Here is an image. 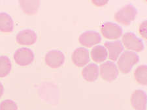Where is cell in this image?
I'll return each instance as SVG.
<instances>
[{
    "label": "cell",
    "instance_id": "obj_3",
    "mask_svg": "<svg viewBox=\"0 0 147 110\" xmlns=\"http://www.w3.org/2000/svg\"><path fill=\"white\" fill-rule=\"evenodd\" d=\"M122 43L125 48L139 52L143 50L144 44L141 39L138 38L134 33L128 32L122 37Z\"/></svg>",
    "mask_w": 147,
    "mask_h": 110
},
{
    "label": "cell",
    "instance_id": "obj_12",
    "mask_svg": "<svg viewBox=\"0 0 147 110\" xmlns=\"http://www.w3.org/2000/svg\"><path fill=\"white\" fill-rule=\"evenodd\" d=\"M105 46L109 51V58L113 61L117 60L120 53L124 50V47L120 41L105 42Z\"/></svg>",
    "mask_w": 147,
    "mask_h": 110
},
{
    "label": "cell",
    "instance_id": "obj_2",
    "mask_svg": "<svg viewBox=\"0 0 147 110\" xmlns=\"http://www.w3.org/2000/svg\"><path fill=\"white\" fill-rule=\"evenodd\" d=\"M137 14L136 8L131 4H127L115 13V19L118 23L128 25L135 20Z\"/></svg>",
    "mask_w": 147,
    "mask_h": 110
},
{
    "label": "cell",
    "instance_id": "obj_11",
    "mask_svg": "<svg viewBox=\"0 0 147 110\" xmlns=\"http://www.w3.org/2000/svg\"><path fill=\"white\" fill-rule=\"evenodd\" d=\"M37 35L32 29H24L18 33L16 37V42L22 45H32L37 41Z\"/></svg>",
    "mask_w": 147,
    "mask_h": 110
},
{
    "label": "cell",
    "instance_id": "obj_17",
    "mask_svg": "<svg viewBox=\"0 0 147 110\" xmlns=\"http://www.w3.org/2000/svg\"><path fill=\"white\" fill-rule=\"evenodd\" d=\"M147 67L146 65H140L135 71L134 77L137 83L143 85H147Z\"/></svg>",
    "mask_w": 147,
    "mask_h": 110
},
{
    "label": "cell",
    "instance_id": "obj_5",
    "mask_svg": "<svg viewBox=\"0 0 147 110\" xmlns=\"http://www.w3.org/2000/svg\"><path fill=\"white\" fill-rule=\"evenodd\" d=\"M14 59L18 65L27 66L34 61V54L30 48H21L14 53Z\"/></svg>",
    "mask_w": 147,
    "mask_h": 110
},
{
    "label": "cell",
    "instance_id": "obj_10",
    "mask_svg": "<svg viewBox=\"0 0 147 110\" xmlns=\"http://www.w3.org/2000/svg\"><path fill=\"white\" fill-rule=\"evenodd\" d=\"M146 94L144 91L136 90L131 95V104L136 110H146Z\"/></svg>",
    "mask_w": 147,
    "mask_h": 110
},
{
    "label": "cell",
    "instance_id": "obj_20",
    "mask_svg": "<svg viewBox=\"0 0 147 110\" xmlns=\"http://www.w3.org/2000/svg\"><path fill=\"white\" fill-rule=\"evenodd\" d=\"M3 91H4L3 86L2 85V84L1 83H0V97H1L2 95L3 94Z\"/></svg>",
    "mask_w": 147,
    "mask_h": 110
},
{
    "label": "cell",
    "instance_id": "obj_7",
    "mask_svg": "<svg viewBox=\"0 0 147 110\" xmlns=\"http://www.w3.org/2000/svg\"><path fill=\"white\" fill-rule=\"evenodd\" d=\"M45 62L52 69H57L64 63L65 55L60 50H51L45 55Z\"/></svg>",
    "mask_w": 147,
    "mask_h": 110
},
{
    "label": "cell",
    "instance_id": "obj_14",
    "mask_svg": "<svg viewBox=\"0 0 147 110\" xmlns=\"http://www.w3.org/2000/svg\"><path fill=\"white\" fill-rule=\"evenodd\" d=\"M13 27L14 22L11 16L6 13H0V31L11 33Z\"/></svg>",
    "mask_w": 147,
    "mask_h": 110
},
{
    "label": "cell",
    "instance_id": "obj_8",
    "mask_svg": "<svg viewBox=\"0 0 147 110\" xmlns=\"http://www.w3.org/2000/svg\"><path fill=\"white\" fill-rule=\"evenodd\" d=\"M79 41L82 46L88 48H91L95 44L100 43L101 37L98 32L94 31H87L80 35Z\"/></svg>",
    "mask_w": 147,
    "mask_h": 110
},
{
    "label": "cell",
    "instance_id": "obj_4",
    "mask_svg": "<svg viewBox=\"0 0 147 110\" xmlns=\"http://www.w3.org/2000/svg\"><path fill=\"white\" fill-rule=\"evenodd\" d=\"M99 69H100V76L104 80L111 82L117 79L118 71L115 63L108 61L102 63Z\"/></svg>",
    "mask_w": 147,
    "mask_h": 110
},
{
    "label": "cell",
    "instance_id": "obj_6",
    "mask_svg": "<svg viewBox=\"0 0 147 110\" xmlns=\"http://www.w3.org/2000/svg\"><path fill=\"white\" fill-rule=\"evenodd\" d=\"M101 31L103 35L108 39H117L122 36V29L118 24L106 22L101 25Z\"/></svg>",
    "mask_w": 147,
    "mask_h": 110
},
{
    "label": "cell",
    "instance_id": "obj_9",
    "mask_svg": "<svg viewBox=\"0 0 147 110\" xmlns=\"http://www.w3.org/2000/svg\"><path fill=\"white\" fill-rule=\"evenodd\" d=\"M73 63L78 67H82L90 62L89 51L85 48H78L72 53Z\"/></svg>",
    "mask_w": 147,
    "mask_h": 110
},
{
    "label": "cell",
    "instance_id": "obj_16",
    "mask_svg": "<svg viewBox=\"0 0 147 110\" xmlns=\"http://www.w3.org/2000/svg\"><path fill=\"white\" fill-rule=\"evenodd\" d=\"M21 8L24 12L29 15H33L37 13L40 5L39 1H20Z\"/></svg>",
    "mask_w": 147,
    "mask_h": 110
},
{
    "label": "cell",
    "instance_id": "obj_15",
    "mask_svg": "<svg viewBox=\"0 0 147 110\" xmlns=\"http://www.w3.org/2000/svg\"><path fill=\"white\" fill-rule=\"evenodd\" d=\"M91 57L96 63L103 62L107 58V51L103 46H96L91 51Z\"/></svg>",
    "mask_w": 147,
    "mask_h": 110
},
{
    "label": "cell",
    "instance_id": "obj_18",
    "mask_svg": "<svg viewBox=\"0 0 147 110\" xmlns=\"http://www.w3.org/2000/svg\"><path fill=\"white\" fill-rule=\"evenodd\" d=\"M11 62L7 56L0 57V78H4L10 73L11 70Z\"/></svg>",
    "mask_w": 147,
    "mask_h": 110
},
{
    "label": "cell",
    "instance_id": "obj_1",
    "mask_svg": "<svg viewBox=\"0 0 147 110\" xmlns=\"http://www.w3.org/2000/svg\"><path fill=\"white\" fill-rule=\"evenodd\" d=\"M139 57L136 53L131 51H125L118 60V69L123 74H126L131 71L134 65L139 62Z\"/></svg>",
    "mask_w": 147,
    "mask_h": 110
},
{
    "label": "cell",
    "instance_id": "obj_19",
    "mask_svg": "<svg viewBox=\"0 0 147 110\" xmlns=\"http://www.w3.org/2000/svg\"><path fill=\"white\" fill-rule=\"evenodd\" d=\"M0 110H18V106L13 100H5L0 104Z\"/></svg>",
    "mask_w": 147,
    "mask_h": 110
},
{
    "label": "cell",
    "instance_id": "obj_13",
    "mask_svg": "<svg viewBox=\"0 0 147 110\" xmlns=\"http://www.w3.org/2000/svg\"><path fill=\"white\" fill-rule=\"evenodd\" d=\"M99 67L96 64L90 63L85 67L82 71V76L85 80L93 82L98 78Z\"/></svg>",
    "mask_w": 147,
    "mask_h": 110
}]
</instances>
